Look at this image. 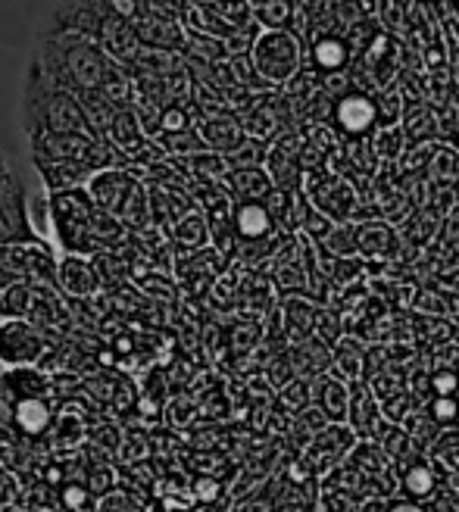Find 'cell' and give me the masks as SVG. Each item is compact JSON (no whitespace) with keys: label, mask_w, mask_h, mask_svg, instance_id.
<instances>
[{"label":"cell","mask_w":459,"mask_h":512,"mask_svg":"<svg viewBox=\"0 0 459 512\" xmlns=\"http://www.w3.org/2000/svg\"><path fill=\"white\" fill-rule=\"evenodd\" d=\"M16 422L22 425V431L29 434H41L50 425V409L47 403H41L38 397H22L16 403Z\"/></svg>","instance_id":"30bf717a"},{"label":"cell","mask_w":459,"mask_h":512,"mask_svg":"<svg viewBox=\"0 0 459 512\" xmlns=\"http://www.w3.org/2000/svg\"><path fill=\"white\" fill-rule=\"evenodd\" d=\"M19 125L25 141L47 135H97L82 100L57 88L29 57L19 88ZM100 138V135H97Z\"/></svg>","instance_id":"7a4b0ae2"},{"label":"cell","mask_w":459,"mask_h":512,"mask_svg":"<svg viewBox=\"0 0 459 512\" xmlns=\"http://www.w3.org/2000/svg\"><path fill=\"white\" fill-rule=\"evenodd\" d=\"M47 216L54 225V235L66 250H91L97 244H107L119 238V228L113 216L97 210L88 191L79 188H63L50 194Z\"/></svg>","instance_id":"3957f363"},{"label":"cell","mask_w":459,"mask_h":512,"mask_svg":"<svg viewBox=\"0 0 459 512\" xmlns=\"http://www.w3.org/2000/svg\"><path fill=\"white\" fill-rule=\"evenodd\" d=\"M13 169H10V163H7V157H4V153H0V188H7L10 182H13Z\"/></svg>","instance_id":"ac0fdd59"},{"label":"cell","mask_w":459,"mask_h":512,"mask_svg":"<svg viewBox=\"0 0 459 512\" xmlns=\"http://www.w3.org/2000/svg\"><path fill=\"white\" fill-rule=\"evenodd\" d=\"M316 60L322 63V66H335V63H341V50H335V47H328V41L316 50Z\"/></svg>","instance_id":"2e32d148"},{"label":"cell","mask_w":459,"mask_h":512,"mask_svg":"<svg viewBox=\"0 0 459 512\" xmlns=\"http://www.w3.org/2000/svg\"><path fill=\"white\" fill-rule=\"evenodd\" d=\"M60 281L66 285V291H72V294H91L97 288L91 269L85 263L75 260V256H66V260L60 263Z\"/></svg>","instance_id":"8fae6325"},{"label":"cell","mask_w":459,"mask_h":512,"mask_svg":"<svg viewBox=\"0 0 459 512\" xmlns=\"http://www.w3.org/2000/svg\"><path fill=\"white\" fill-rule=\"evenodd\" d=\"M406 488H410L416 497L431 494V475H428V469H416V472H410V478H406Z\"/></svg>","instance_id":"5bb4252c"},{"label":"cell","mask_w":459,"mask_h":512,"mask_svg":"<svg viewBox=\"0 0 459 512\" xmlns=\"http://www.w3.org/2000/svg\"><path fill=\"white\" fill-rule=\"evenodd\" d=\"M435 419L438 422H453L456 419V403L450 397H438L435 400Z\"/></svg>","instance_id":"9a60e30c"},{"label":"cell","mask_w":459,"mask_h":512,"mask_svg":"<svg viewBox=\"0 0 459 512\" xmlns=\"http://www.w3.org/2000/svg\"><path fill=\"white\" fill-rule=\"evenodd\" d=\"M19 275H13V272H7V269H0V291L4 288H13V285H19Z\"/></svg>","instance_id":"d6986e66"},{"label":"cell","mask_w":459,"mask_h":512,"mask_svg":"<svg viewBox=\"0 0 459 512\" xmlns=\"http://www.w3.org/2000/svg\"><path fill=\"white\" fill-rule=\"evenodd\" d=\"M138 44L147 50H160V54H175V50H185V25L178 19H166V16H150V13H138L132 19Z\"/></svg>","instance_id":"ba28073f"},{"label":"cell","mask_w":459,"mask_h":512,"mask_svg":"<svg viewBox=\"0 0 459 512\" xmlns=\"http://www.w3.org/2000/svg\"><path fill=\"white\" fill-rule=\"evenodd\" d=\"M116 10L113 0H50L47 13L41 16L35 38L47 35H85L97 38L104 19Z\"/></svg>","instance_id":"277c9868"},{"label":"cell","mask_w":459,"mask_h":512,"mask_svg":"<svg viewBox=\"0 0 459 512\" xmlns=\"http://www.w3.org/2000/svg\"><path fill=\"white\" fill-rule=\"evenodd\" d=\"M44 350H47V338L35 322L22 316L0 319V366L29 369L41 360Z\"/></svg>","instance_id":"5b68a950"},{"label":"cell","mask_w":459,"mask_h":512,"mask_svg":"<svg viewBox=\"0 0 459 512\" xmlns=\"http://www.w3.org/2000/svg\"><path fill=\"white\" fill-rule=\"evenodd\" d=\"M341 122H344V128H350V132H363V128L372 122V104L369 100H363V97H347L344 104H341Z\"/></svg>","instance_id":"4fadbf2b"},{"label":"cell","mask_w":459,"mask_h":512,"mask_svg":"<svg viewBox=\"0 0 459 512\" xmlns=\"http://www.w3.org/2000/svg\"><path fill=\"white\" fill-rule=\"evenodd\" d=\"M435 391H438L441 397H450V394L456 391V375H453V372L438 375V378H435Z\"/></svg>","instance_id":"e0dca14e"},{"label":"cell","mask_w":459,"mask_h":512,"mask_svg":"<svg viewBox=\"0 0 459 512\" xmlns=\"http://www.w3.org/2000/svg\"><path fill=\"white\" fill-rule=\"evenodd\" d=\"M391 512H425V509H419V506H410V503H400V506H394Z\"/></svg>","instance_id":"ffe728a7"},{"label":"cell","mask_w":459,"mask_h":512,"mask_svg":"<svg viewBox=\"0 0 459 512\" xmlns=\"http://www.w3.org/2000/svg\"><path fill=\"white\" fill-rule=\"evenodd\" d=\"M235 222H238V232L244 238H263V235H269V228H272L269 213L260 207V203H244V207L238 210V216H235Z\"/></svg>","instance_id":"7c38bea8"},{"label":"cell","mask_w":459,"mask_h":512,"mask_svg":"<svg viewBox=\"0 0 459 512\" xmlns=\"http://www.w3.org/2000/svg\"><path fill=\"white\" fill-rule=\"evenodd\" d=\"M29 57L38 63V69L50 82L75 94L79 100L100 97V91H104L113 75L119 72V66L97 47V41H91L85 35L35 38V47Z\"/></svg>","instance_id":"6da1fadb"},{"label":"cell","mask_w":459,"mask_h":512,"mask_svg":"<svg viewBox=\"0 0 459 512\" xmlns=\"http://www.w3.org/2000/svg\"><path fill=\"white\" fill-rule=\"evenodd\" d=\"M10 244H35L29 222V194L19 178L0 188V247Z\"/></svg>","instance_id":"8992f818"},{"label":"cell","mask_w":459,"mask_h":512,"mask_svg":"<svg viewBox=\"0 0 459 512\" xmlns=\"http://www.w3.org/2000/svg\"><path fill=\"white\" fill-rule=\"evenodd\" d=\"M138 191L135 178L122 169H100L91 175L88 182V197L97 210H104L107 216L113 213H122V207H129L132 194Z\"/></svg>","instance_id":"52a82bcc"},{"label":"cell","mask_w":459,"mask_h":512,"mask_svg":"<svg viewBox=\"0 0 459 512\" xmlns=\"http://www.w3.org/2000/svg\"><path fill=\"white\" fill-rule=\"evenodd\" d=\"M253 60H257V69L263 75H269V79H285L288 72H294L297 47L288 35L269 32L257 41V47H253Z\"/></svg>","instance_id":"9c48e42d"}]
</instances>
